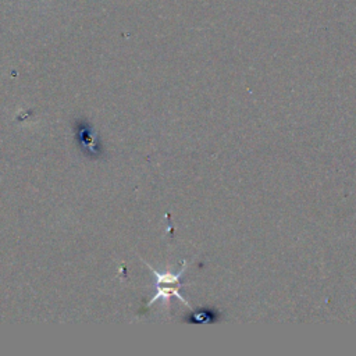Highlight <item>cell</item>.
Instances as JSON below:
<instances>
[{"label": "cell", "mask_w": 356, "mask_h": 356, "mask_svg": "<svg viewBox=\"0 0 356 356\" xmlns=\"http://www.w3.org/2000/svg\"><path fill=\"white\" fill-rule=\"evenodd\" d=\"M153 273H154V275H156V278H157V286H156V289H157V293L153 296V299L147 303V306H150L152 303H154L157 299H168L170 296H177L178 299H179V302H182L185 306H189V303L181 296V293H179V286H181V284H179V281H181V277H182V274H184V271H185V268H186V261H184V266H182V268L177 273V274H171V273H167V274H160V273H157V271H154L152 267H149Z\"/></svg>", "instance_id": "obj_1"}]
</instances>
